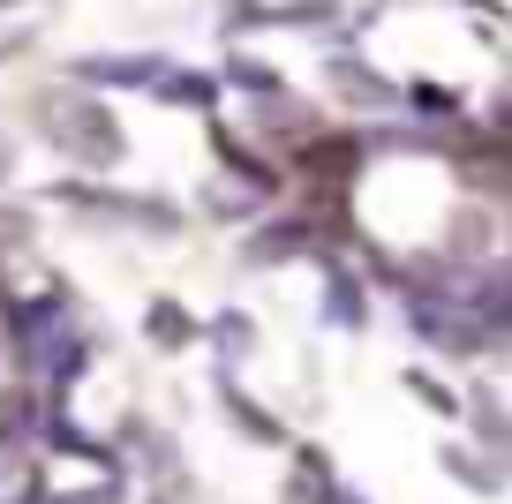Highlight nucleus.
I'll return each instance as SVG.
<instances>
[{"mask_svg":"<svg viewBox=\"0 0 512 504\" xmlns=\"http://www.w3.org/2000/svg\"><path fill=\"white\" fill-rule=\"evenodd\" d=\"M445 467L460 474L467 489H497V474H490V467H475V459H467V452H445Z\"/></svg>","mask_w":512,"mask_h":504,"instance_id":"9","label":"nucleus"},{"mask_svg":"<svg viewBox=\"0 0 512 504\" xmlns=\"http://www.w3.org/2000/svg\"><path fill=\"white\" fill-rule=\"evenodd\" d=\"M475 8H490V0H475Z\"/></svg>","mask_w":512,"mask_h":504,"instance_id":"14","label":"nucleus"},{"mask_svg":"<svg viewBox=\"0 0 512 504\" xmlns=\"http://www.w3.org/2000/svg\"><path fill=\"white\" fill-rule=\"evenodd\" d=\"M83 83H136V91H159L166 61L159 53H98V61H76Z\"/></svg>","mask_w":512,"mask_h":504,"instance_id":"2","label":"nucleus"},{"mask_svg":"<svg viewBox=\"0 0 512 504\" xmlns=\"http://www.w3.org/2000/svg\"><path fill=\"white\" fill-rule=\"evenodd\" d=\"M226 407H234V422H241V429H249V437H264V444H279V422H272V414H264V407H249V399H241V392H234V377H226Z\"/></svg>","mask_w":512,"mask_h":504,"instance_id":"4","label":"nucleus"},{"mask_svg":"<svg viewBox=\"0 0 512 504\" xmlns=\"http://www.w3.org/2000/svg\"><path fill=\"white\" fill-rule=\"evenodd\" d=\"M144 331H151V347H189V339H196V316L181 309V301H151Z\"/></svg>","mask_w":512,"mask_h":504,"instance_id":"3","label":"nucleus"},{"mask_svg":"<svg viewBox=\"0 0 512 504\" xmlns=\"http://www.w3.org/2000/svg\"><path fill=\"white\" fill-rule=\"evenodd\" d=\"M0 166H8V151H0Z\"/></svg>","mask_w":512,"mask_h":504,"instance_id":"15","label":"nucleus"},{"mask_svg":"<svg viewBox=\"0 0 512 504\" xmlns=\"http://www.w3.org/2000/svg\"><path fill=\"white\" fill-rule=\"evenodd\" d=\"M407 384H415V392L430 399L437 414H452V407H460V399H452V392H445V384H437V377H422V369H407Z\"/></svg>","mask_w":512,"mask_h":504,"instance_id":"10","label":"nucleus"},{"mask_svg":"<svg viewBox=\"0 0 512 504\" xmlns=\"http://www.w3.org/2000/svg\"><path fill=\"white\" fill-rule=\"evenodd\" d=\"M324 504H362V497H347V489H332V497H324Z\"/></svg>","mask_w":512,"mask_h":504,"instance_id":"12","label":"nucleus"},{"mask_svg":"<svg viewBox=\"0 0 512 504\" xmlns=\"http://www.w3.org/2000/svg\"><path fill=\"white\" fill-rule=\"evenodd\" d=\"M226 76H234V83H249V91H264V98L279 91V76H272V68H256V61H226Z\"/></svg>","mask_w":512,"mask_h":504,"instance_id":"7","label":"nucleus"},{"mask_svg":"<svg viewBox=\"0 0 512 504\" xmlns=\"http://www.w3.org/2000/svg\"><path fill=\"white\" fill-rule=\"evenodd\" d=\"M497 121H505V128H512V98H505V106H497Z\"/></svg>","mask_w":512,"mask_h":504,"instance_id":"13","label":"nucleus"},{"mask_svg":"<svg viewBox=\"0 0 512 504\" xmlns=\"http://www.w3.org/2000/svg\"><path fill=\"white\" fill-rule=\"evenodd\" d=\"M332 76L347 83V91H362V98H384V83L369 76V68H354V61H332Z\"/></svg>","mask_w":512,"mask_h":504,"instance_id":"8","label":"nucleus"},{"mask_svg":"<svg viewBox=\"0 0 512 504\" xmlns=\"http://www.w3.org/2000/svg\"><path fill=\"white\" fill-rule=\"evenodd\" d=\"M46 504H121V474H106L98 489H53Z\"/></svg>","mask_w":512,"mask_h":504,"instance_id":"6","label":"nucleus"},{"mask_svg":"<svg viewBox=\"0 0 512 504\" xmlns=\"http://www.w3.org/2000/svg\"><path fill=\"white\" fill-rule=\"evenodd\" d=\"M53 121H46V136H61L68 151H83L91 166H113L121 158V128L106 121V106H91V98H53Z\"/></svg>","mask_w":512,"mask_h":504,"instance_id":"1","label":"nucleus"},{"mask_svg":"<svg viewBox=\"0 0 512 504\" xmlns=\"http://www.w3.org/2000/svg\"><path fill=\"white\" fill-rule=\"evenodd\" d=\"M211 331H219V347H226V354H241V347H249V316H219Z\"/></svg>","mask_w":512,"mask_h":504,"instance_id":"11","label":"nucleus"},{"mask_svg":"<svg viewBox=\"0 0 512 504\" xmlns=\"http://www.w3.org/2000/svg\"><path fill=\"white\" fill-rule=\"evenodd\" d=\"M159 98H181V106H211V76H181V68H166V76H159Z\"/></svg>","mask_w":512,"mask_h":504,"instance_id":"5","label":"nucleus"}]
</instances>
